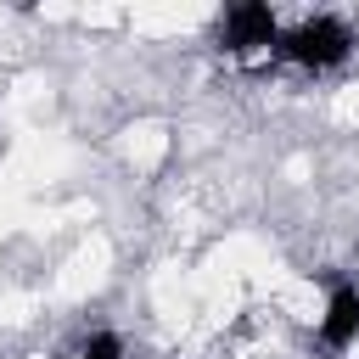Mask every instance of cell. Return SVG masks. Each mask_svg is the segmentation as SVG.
Returning a JSON list of instances; mask_svg holds the SVG:
<instances>
[{
    "instance_id": "cell-3",
    "label": "cell",
    "mask_w": 359,
    "mask_h": 359,
    "mask_svg": "<svg viewBox=\"0 0 359 359\" xmlns=\"http://www.w3.org/2000/svg\"><path fill=\"white\" fill-rule=\"evenodd\" d=\"M320 342L331 353L359 342V286H331V303H325V320H320Z\"/></svg>"
},
{
    "instance_id": "cell-4",
    "label": "cell",
    "mask_w": 359,
    "mask_h": 359,
    "mask_svg": "<svg viewBox=\"0 0 359 359\" xmlns=\"http://www.w3.org/2000/svg\"><path fill=\"white\" fill-rule=\"evenodd\" d=\"M79 359H123V342H118V331H95V337L79 348Z\"/></svg>"
},
{
    "instance_id": "cell-1",
    "label": "cell",
    "mask_w": 359,
    "mask_h": 359,
    "mask_svg": "<svg viewBox=\"0 0 359 359\" xmlns=\"http://www.w3.org/2000/svg\"><path fill=\"white\" fill-rule=\"evenodd\" d=\"M286 62H297V67H337V62H348V50H353V28L342 22V17H331V11H320V17H309V22H297L292 34H280V45H275Z\"/></svg>"
},
{
    "instance_id": "cell-2",
    "label": "cell",
    "mask_w": 359,
    "mask_h": 359,
    "mask_svg": "<svg viewBox=\"0 0 359 359\" xmlns=\"http://www.w3.org/2000/svg\"><path fill=\"white\" fill-rule=\"evenodd\" d=\"M224 45H230L236 56L264 50V45H280L275 11H269V6H230V11H224Z\"/></svg>"
}]
</instances>
